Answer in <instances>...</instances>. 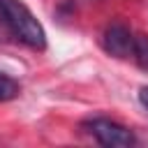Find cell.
Instances as JSON below:
<instances>
[{
  "label": "cell",
  "instance_id": "6da1fadb",
  "mask_svg": "<svg viewBox=\"0 0 148 148\" xmlns=\"http://www.w3.org/2000/svg\"><path fill=\"white\" fill-rule=\"evenodd\" d=\"M0 16L9 28L12 37H16L18 42H23L35 51L46 49V32L42 23L21 0H0Z\"/></svg>",
  "mask_w": 148,
  "mask_h": 148
},
{
  "label": "cell",
  "instance_id": "7a4b0ae2",
  "mask_svg": "<svg viewBox=\"0 0 148 148\" xmlns=\"http://www.w3.org/2000/svg\"><path fill=\"white\" fill-rule=\"evenodd\" d=\"M88 132L97 139V143L106 148H130L136 143V136L120 123L109 120V118H92L88 120Z\"/></svg>",
  "mask_w": 148,
  "mask_h": 148
},
{
  "label": "cell",
  "instance_id": "3957f363",
  "mask_svg": "<svg viewBox=\"0 0 148 148\" xmlns=\"http://www.w3.org/2000/svg\"><path fill=\"white\" fill-rule=\"evenodd\" d=\"M102 46H104L106 53H111L116 58H127L132 53V46H134V35L120 21L109 23L104 35H102Z\"/></svg>",
  "mask_w": 148,
  "mask_h": 148
},
{
  "label": "cell",
  "instance_id": "277c9868",
  "mask_svg": "<svg viewBox=\"0 0 148 148\" xmlns=\"http://www.w3.org/2000/svg\"><path fill=\"white\" fill-rule=\"evenodd\" d=\"M132 56H134V60L141 69H148V35H136L134 37Z\"/></svg>",
  "mask_w": 148,
  "mask_h": 148
},
{
  "label": "cell",
  "instance_id": "5b68a950",
  "mask_svg": "<svg viewBox=\"0 0 148 148\" xmlns=\"http://www.w3.org/2000/svg\"><path fill=\"white\" fill-rule=\"evenodd\" d=\"M18 92H21L18 81L0 72V102H9V99H14Z\"/></svg>",
  "mask_w": 148,
  "mask_h": 148
},
{
  "label": "cell",
  "instance_id": "8992f818",
  "mask_svg": "<svg viewBox=\"0 0 148 148\" xmlns=\"http://www.w3.org/2000/svg\"><path fill=\"white\" fill-rule=\"evenodd\" d=\"M139 102L148 109V86H141V88H139Z\"/></svg>",
  "mask_w": 148,
  "mask_h": 148
}]
</instances>
